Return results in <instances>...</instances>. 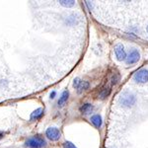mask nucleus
I'll list each match as a JSON object with an SVG mask.
<instances>
[{
    "instance_id": "nucleus-1",
    "label": "nucleus",
    "mask_w": 148,
    "mask_h": 148,
    "mask_svg": "<svg viewBox=\"0 0 148 148\" xmlns=\"http://www.w3.org/2000/svg\"><path fill=\"white\" fill-rule=\"evenodd\" d=\"M119 104L123 108H132L136 104V97L130 91H125L119 98Z\"/></svg>"
},
{
    "instance_id": "nucleus-2",
    "label": "nucleus",
    "mask_w": 148,
    "mask_h": 148,
    "mask_svg": "<svg viewBox=\"0 0 148 148\" xmlns=\"http://www.w3.org/2000/svg\"><path fill=\"white\" fill-rule=\"evenodd\" d=\"M47 145V141L40 135L29 137L25 142V146L28 148H44Z\"/></svg>"
},
{
    "instance_id": "nucleus-14",
    "label": "nucleus",
    "mask_w": 148,
    "mask_h": 148,
    "mask_svg": "<svg viewBox=\"0 0 148 148\" xmlns=\"http://www.w3.org/2000/svg\"><path fill=\"white\" fill-rule=\"evenodd\" d=\"M59 4L60 5H62L64 7H72L75 5V1H72V0H61V1H59Z\"/></svg>"
},
{
    "instance_id": "nucleus-5",
    "label": "nucleus",
    "mask_w": 148,
    "mask_h": 148,
    "mask_svg": "<svg viewBox=\"0 0 148 148\" xmlns=\"http://www.w3.org/2000/svg\"><path fill=\"white\" fill-rule=\"evenodd\" d=\"M140 59V53L138 51L137 49H130V52L127 54V58H126V64L127 65H132L138 62V60Z\"/></svg>"
},
{
    "instance_id": "nucleus-12",
    "label": "nucleus",
    "mask_w": 148,
    "mask_h": 148,
    "mask_svg": "<svg viewBox=\"0 0 148 148\" xmlns=\"http://www.w3.org/2000/svg\"><path fill=\"white\" fill-rule=\"evenodd\" d=\"M89 87H90V83L88 82V81H84V80H82V82H81V84L79 85V87L77 88V93L78 94H81L83 91H85V90H87V89H89Z\"/></svg>"
},
{
    "instance_id": "nucleus-19",
    "label": "nucleus",
    "mask_w": 148,
    "mask_h": 148,
    "mask_svg": "<svg viewBox=\"0 0 148 148\" xmlns=\"http://www.w3.org/2000/svg\"><path fill=\"white\" fill-rule=\"evenodd\" d=\"M3 136H4V132L3 131H0V139H2Z\"/></svg>"
},
{
    "instance_id": "nucleus-13",
    "label": "nucleus",
    "mask_w": 148,
    "mask_h": 148,
    "mask_svg": "<svg viewBox=\"0 0 148 148\" xmlns=\"http://www.w3.org/2000/svg\"><path fill=\"white\" fill-rule=\"evenodd\" d=\"M110 93H111V89H110L109 87L104 88V89H102V91L99 93V99L105 100L110 95Z\"/></svg>"
},
{
    "instance_id": "nucleus-7",
    "label": "nucleus",
    "mask_w": 148,
    "mask_h": 148,
    "mask_svg": "<svg viewBox=\"0 0 148 148\" xmlns=\"http://www.w3.org/2000/svg\"><path fill=\"white\" fill-rule=\"evenodd\" d=\"M44 114H45V110L44 109H42V108L37 109L36 111L33 112L32 114H31L30 120L31 121H38V120H40V119L42 118Z\"/></svg>"
},
{
    "instance_id": "nucleus-9",
    "label": "nucleus",
    "mask_w": 148,
    "mask_h": 148,
    "mask_svg": "<svg viewBox=\"0 0 148 148\" xmlns=\"http://www.w3.org/2000/svg\"><path fill=\"white\" fill-rule=\"evenodd\" d=\"M79 22V18L75 16L74 14H70L65 18V24L67 26H75Z\"/></svg>"
},
{
    "instance_id": "nucleus-17",
    "label": "nucleus",
    "mask_w": 148,
    "mask_h": 148,
    "mask_svg": "<svg viewBox=\"0 0 148 148\" xmlns=\"http://www.w3.org/2000/svg\"><path fill=\"white\" fill-rule=\"evenodd\" d=\"M63 148H77L72 142L70 141H65L63 143Z\"/></svg>"
},
{
    "instance_id": "nucleus-10",
    "label": "nucleus",
    "mask_w": 148,
    "mask_h": 148,
    "mask_svg": "<svg viewBox=\"0 0 148 148\" xmlns=\"http://www.w3.org/2000/svg\"><path fill=\"white\" fill-rule=\"evenodd\" d=\"M68 97H69V92L67 90H64V91L61 93L60 97H59V100L57 102V106L58 107H62L68 100Z\"/></svg>"
},
{
    "instance_id": "nucleus-8",
    "label": "nucleus",
    "mask_w": 148,
    "mask_h": 148,
    "mask_svg": "<svg viewBox=\"0 0 148 148\" xmlns=\"http://www.w3.org/2000/svg\"><path fill=\"white\" fill-rule=\"evenodd\" d=\"M94 110V106L90 103H85L80 107V112L83 114H90Z\"/></svg>"
},
{
    "instance_id": "nucleus-21",
    "label": "nucleus",
    "mask_w": 148,
    "mask_h": 148,
    "mask_svg": "<svg viewBox=\"0 0 148 148\" xmlns=\"http://www.w3.org/2000/svg\"><path fill=\"white\" fill-rule=\"evenodd\" d=\"M109 148H113V147H109Z\"/></svg>"
},
{
    "instance_id": "nucleus-4",
    "label": "nucleus",
    "mask_w": 148,
    "mask_h": 148,
    "mask_svg": "<svg viewBox=\"0 0 148 148\" xmlns=\"http://www.w3.org/2000/svg\"><path fill=\"white\" fill-rule=\"evenodd\" d=\"M114 56H116V59L119 61H123L126 60L127 58V53H126L125 47L121 44H116L114 46Z\"/></svg>"
},
{
    "instance_id": "nucleus-16",
    "label": "nucleus",
    "mask_w": 148,
    "mask_h": 148,
    "mask_svg": "<svg viewBox=\"0 0 148 148\" xmlns=\"http://www.w3.org/2000/svg\"><path fill=\"white\" fill-rule=\"evenodd\" d=\"M81 82H82V80H81L80 78H75L73 81V87L75 88V89H77V88L79 87V85L81 84Z\"/></svg>"
},
{
    "instance_id": "nucleus-6",
    "label": "nucleus",
    "mask_w": 148,
    "mask_h": 148,
    "mask_svg": "<svg viewBox=\"0 0 148 148\" xmlns=\"http://www.w3.org/2000/svg\"><path fill=\"white\" fill-rule=\"evenodd\" d=\"M46 135L51 141H56L60 138V131L58 130V128L56 127H49L46 130Z\"/></svg>"
},
{
    "instance_id": "nucleus-20",
    "label": "nucleus",
    "mask_w": 148,
    "mask_h": 148,
    "mask_svg": "<svg viewBox=\"0 0 148 148\" xmlns=\"http://www.w3.org/2000/svg\"><path fill=\"white\" fill-rule=\"evenodd\" d=\"M146 31H147V33H148V26H147V27H146Z\"/></svg>"
},
{
    "instance_id": "nucleus-11",
    "label": "nucleus",
    "mask_w": 148,
    "mask_h": 148,
    "mask_svg": "<svg viewBox=\"0 0 148 148\" xmlns=\"http://www.w3.org/2000/svg\"><path fill=\"white\" fill-rule=\"evenodd\" d=\"M91 123L96 126V127L100 128L103 125L102 116H100V114H94V116H91Z\"/></svg>"
},
{
    "instance_id": "nucleus-18",
    "label": "nucleus",
    "mask_w": 148,
    "mask_h": 148,
    "mask_svg": "<svg viewBox=\"0 0 148 148\" xmlns=\"http://www.w3.org/2000/svg\"><path fill=\"white\" fill-rule=\"evenodd\" d=\"M56 96V91H52L51 93V95H49V98H51V99H54Z\"/></svg>"
},
{
    "instance_id": "nucleus-15",
    "label": "nucleus",
    "mask_w": 148,
    "mask_h": 148,
    "mask_svg": "<svg viewBox=\"0 0 148 148\" xmlns=\"http://www.w3.org/2000/svg\"><path fill=\"white\" fill-rule=\"evenodd\" d=\"M120 80V75L116 73H114L113 76H112V84H116Z\"/></svg>"
},
{
    "instance_id": "nucleus-3",
    "label": "nucleus",
    "mask_w": 148,
    "mask_h": 148,
    "mask_svg": "<svg viewBox=\"0 0 148 148\" xmlns=\"http://www.w3.org/2000/svg\"><path fill=\"white\" fill-rule=\"evenodd\" d=\"M132 80L138 84H143V83L148 82V69L141 68L134 73L132 76Z\"/></svg>"
}]
</instances>
